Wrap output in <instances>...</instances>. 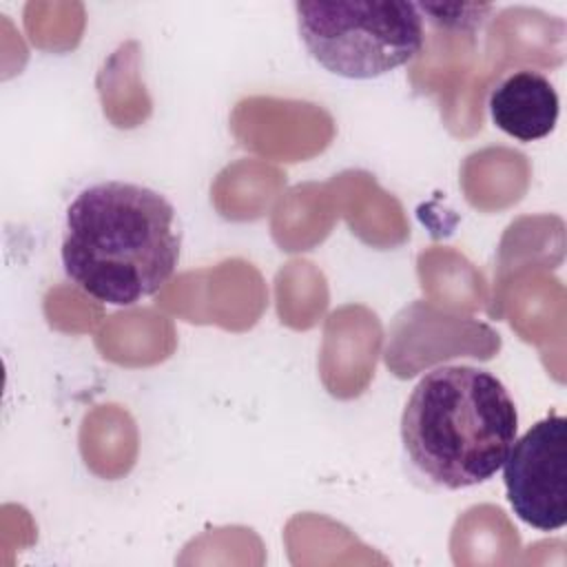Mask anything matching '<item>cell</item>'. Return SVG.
I'll use <instances>...</instances> for the list:
<instances>
[{
  "label": "cell",
  "mask_w": 567,
  "mask_h": 567,
  "mask_svg": "<svg viewBox=\"0 0 567 567\" xmlns=\"http://www.w3.org/2000/svg\"><path fill=\"white\" fill-rule=\"evenodd\" d=\"M518 412L501 379L474 365H439L414 385L401 416L412 467L432 485L489 481L516 441Z\"/></svg>",
  "instance_id": "2"
},
{
  "label": "cell",
  "mask_w": 567,
  "mask_h": 567,
  "mask_svg": "<svg viewBox=\"0 0 567 567\" xmlns=\"http://www.w3.org/2000/svg\"><path fill=\"white\" fill-rule=\"evenodd\" d=\"M295 13L308 53L339 78H379L423 49V16L416 2L299 0Z\"/></svg>",
  "instance_id": "3"
},
{
  "label": "cell",
  "mask_w": 567,
  "mask_h": 567,
  "mask_svg": "<svg viewBox=\"0 0 567 567\" xmlns=\"http://www.w3.org/2000/svg\"><path fill=\"white\" fill-rule=\"evenodd\" d=\"M421 16L439 29L452 31H476L485 16L492 11L489 4H458V2H416Z\"/></svg>",
  "instance_id": "6"
},
{
  "label": "cell",
  "mask_w": 567,
  "mask_h": 567,
  "mask_svg": "<svg viewBox=\"0 0 567 567\" xmlns=\"http://www.w3.org/2000/svg\"><path fill=\"white\" fill-rule=\"evenodd\" d=\"M492 122L520 142L547 137L558 120V93L538 71L518 69L505 75L489 93Z\"/></svg>",
  "instance_id": "5"
},
{
  "label": "cell",
  "mask_w": 567,
  "mask_h": 567,
  "mask_svg": "<svg viewBox=\"0 0 567 567\" xmlns=\"http://www.w3.org/2000/svg\"><path fill=\"white\" fill-rule=\"evenodd\" d=\"M179 248L173 204L142 184L100 182L66 208L62 266L95 301L133 306L155 295L173 277Z\"/></svg>",
  "instance_id": "1"
},
{
  "label": "cell",
  "mask_w": 567,
  "mask_h": 567,
  "mask_svg": "<svg viewBox=\"0 0 567 567\" xmlns=\"http://www.w3.org/2000/svg\"><path fill=\"white\" fill-rule=\"evenodd\" d=\"M503 483L514 514L534 529L567 523V419L547 414L516 439L503 461Z\"/></svg>",
  "instance_id": "4"
}]
</instances>
